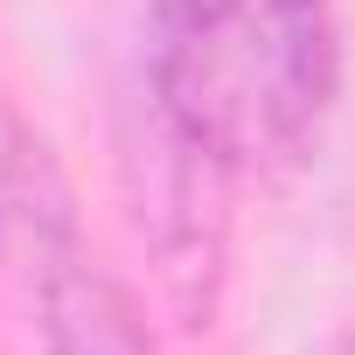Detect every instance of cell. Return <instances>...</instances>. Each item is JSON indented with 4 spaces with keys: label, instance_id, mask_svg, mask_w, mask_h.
<instances>
[{
    "label": "cell",
    "instance_id": "cell-5",
    "mask_svg": "<svg viewBox=\"0 0 355 355\" xmlns=\"http://www.w3.org/2000/svg\"><path fill=\"white\" fill-rule=\"evenodd\" d=\"M313 355H355V334H334V341H320Z\"/></svg>",
    "mask_w": 355,
    "mask_h": 355
},
{
    "label": "cell",
    "instance_id": "cell-3",
    "mask_svg": "<svg viewBox=\"0 0 355 355\" xmlns=\"http://www.w3.org/2000/svg\"><path fill=\"white\" fill-rule=\"evenodd\" d=\"M42 355H160L139 300L84 251L42 272Z\"/></svg>",
    "mask_w": 355,
    "mask_h": 355
},
{
    "label": "cell",
    "instance_id": "cell-4",
    "mask_svg": "<svg viewBox=\"0 0 355 355\" xmlns=\"http://www.w3.org/2000/svg\"><path fill=\"white\" fill-rule=\"evenodd\" d=\"M70 251L77 230H70L63 174L49 167L42 139H28L15 112H0V258H35V272H49Z\"/></svg>",
    "mask_w": 355,
    "mask_h": 355
},
{
    "label": "cell",
    "instance_id": "cell-2",
    "mask_svg": "<svg viewBox=\"0 0 355 355\" xmlns=\"http://www.w3.org/2000/svg\"><path fill=\"white\" fill-rule=\"evenodd\" d=\"M223 182H230V167L209 160L202 146H189L160 112H153L146 146L125 153L132 223H139L146 251L160 258V286L196 327H209L202 313L223 279Z\"/></svg>",
    "mask_w": 355,
    "mask_h": 355
},
{
    "label": "cell",
    "instance_id": "cell-1",
    "mask_svg": "<svg viewBox=\"0 0 355 355\" xmlns=\"http://www.w3.org/2000/svg\"><path fill=\"white\" fill-rule=\"evenodd\" d=\"M146 98L230 174L293 160L334 98L327 0H146Z\"/></svg>",
    "mask_w": 355,
    "mask_h": 355
}]
</instances>
